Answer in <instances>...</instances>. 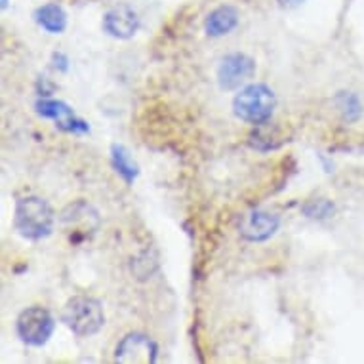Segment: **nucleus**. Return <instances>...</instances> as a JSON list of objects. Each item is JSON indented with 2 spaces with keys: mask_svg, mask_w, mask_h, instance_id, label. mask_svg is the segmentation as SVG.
I'll return each mask as SVG.
<instances>
[{
  "mask_svg": "<svg viewBox=\"0 0 364 364\" xmlns=\"http://www.w3.org/2000/svg\"><path fill=\"white\" fill-rule=\"evenodd\" d=\"M55 214L48 200L36 195H27L16 200L14 227L21 237L29 240H42L52 235Z\"/></svg>",
  "mask_w": 364,
  "mask_h": 364,
  "instance_id": "f257e3e1",
  "label": "nucleus"
},
{
  "mask_svg": "<svg viewBox=\"0 0 364 364\" xmlns=\"http://www.w3.org/2000/svg\"><path fill=\"white\" fill-rule=\"evenodd\" d=\"M277 107V96L265 84H248L233 100L235 117L252 126H263Z\"/></svg>",
  "mask_w": 364,
  "mask_h": 364,
  "instance_id": "f03ea898",
  "label": "nucleus"
},
{
  "mask_svg": "<svg viewBox=\"0 0 364 364\" xmlns=\"http://www.w3.org/2000/svg\"><path fill=\"white\" fill-rule=\"evenodd\" d=\"M61 323L78 338H90L105 324L103 305L90 296H73L61 311Z\"/></svg>",
  "mask_w": 364,
  "mask_h": 364,
  "instance_id": "7ed1b4c3",
  "label": "nucleus"
},
{
  "mask_svg": "<svg viewBox=\"0 0 364 364\" xmlns=\"http://www.w3.org/2000/svg\"><path fill=\"white\" fill-rule=\"evenodd\" d=\"M19 340L31 347L46 346L54 334L55 318L48 309L33 305L19 313L18 323H16Z\"/></svg>",
  "mask_w": 364,
  "mask_h": 364,
  "instance_id": "20e7f679",
  "label": "nucleus"
},
{
  "mask_svg": "<svg viewBox=\"0 0 364 364\" xmlns=\"http://www.w3.org/2000/svg\"><path fill=\"white\" fill-rule=\"evenodd\" d=\"M254 73H256V61L252 60L250 55L233 52V54H227L218 65V84L225 92L239 90L242 84L254 77Z\"/></svg>",
  "mask_w": 364,
  "mask_h": 364,
  "instance_id": "39448f33",
  "label": "nucleus"
},
{
  "mask_svg": "<svg viewBox=\"0 0 364 364\" xmlns=\"http://www.w3.org/2000/svg\"><path fill=\"white\" fill-rule=\"evenodd\" d=\"M36 113L41 114L42 119L54 120L55 126L60 128L61 132L65 134H75V136H80V134H88L90 124L84 119L77 117L75 111H73L65 102L61 100H48V97H42L35 103Z\"/></svg>",
  "mask_w": 364,
  "mask_h": 364,
  "instance_id": "423d86ee",
  "label": "nucleus"
},
{
  "mask_svg": "<svg viewBox=\"0 0 364 364\" xmlns=\"http://www.w3.org/2000/svg\"><path fill=\"white\" fill-rule=\"evenodd\" d=\"M159 346L155 340L141 332H130L119 341L114 349V363H156Z\"/></svg>",
  "mask_w": 364,
  "mask_h": 364,
  "instance_id": "0eeeda50",
  "label": "nucleus"
},
{
  "mask_svg": "<svg viewBox=\"0 0 364 364\" xmlns=\"http://www.w3.org/2000/svg\"><path fill=\"white\" fill-rule=\"evenodd\" d=\"M61 221L71 235L69 239H71L73 245H78V242L88 239V233H94L100 225L96 210L86 203L71 204L61 215Z\"/></svg>",
  "mask_w": 364,
  "mask_h": 364,
  "instance_id": "6e6552de",
  "label": "nucleus"
},
{
  "mask_svg": "<svg viewBox=\"0 0 364 364\" xmlns=\"http://www.w3.org/2000/svg\"><path fill=\"white\" fill-rule=\"evenodd\" d=\"M281 225L279 215L265 212V210H252L240 220L239 233L240 237L248 242H265Z\"/></svg>",
  "mask_w": 364,
  "mask_h": 364,
  "instance_id": "1a4fd4ad",
  "label": "nucleus"
},
{
  "mask_svg": "<svg viewBox=\"0 0 364 364\" xmlns=\"http://www.w3.org/2000/svg\"><path fill=\"white\" fill-rule=\"evenodd\" d=\"M139 16L128 4H119V6L111 8L105 16H103V31L113 38L119 41H128L139 31Z\"/></svg>",
  "mask_w": 364,
  "mask_h": 364,
  "instance_id": "9d476101",
  "label": "nucleus"
},
{
  "mask_svg": "<svg viewBox=\"0 0 364 364\" xmlns=\"http://www.w3.org/2000/svg\"><path fill=\"white\" fill-rule=\"evenodd\" d=\"M237 25H239V10L231 4H223L208 14L204 21V31L212 38H220L229 35Z\"/></svg>",
  "mask_w": 364,
  "mask_h": 364,
  "instance_id": "9b49d317",
  "label": "nucleus"
},
{
  "mask_svg": "<svg viewBox=\"0 0 364 364\" xmlns=\"http://www.w3.org/2000/svg\"><path fill=\"white\" fill-rule=\"evenodd\" d=\"M33 18H35L36 25L50 35H61L67 29V12L54 2L36 8Z\"/></svg>",
  "mask_w": 364,
  "mask_h": 364,
  "instance_id": "f8f14e48",
  "label": "nucleus"
},
{
  "mask_svg": "<svg viewBox=\"0 0 364 364\" xmlns=\"http://www.w3.org/2000/svg\"><path fill=\"white\" fill-rule=\"evenodd\" d=\"M111 164H113L114 172L119 173L120 178L124 179L126 186H132L139 176L138 162L134 161L130 151L126 149L122 144L111 145Z\"/></svg>",
  "mask_w": 364,
  "mask_h": 364,
  "instance_id": "ddd939ff",
  "label": "nucleus"
},
{
  "mask_svg": "<svg viewBox=\"0 0 364 364\" xmlns=\"http://www.w3.org/2000/svg\"><path fill=\"white\" fill-rule=\"evenodd\" d=\"M338 113L346 122H357L363 117V103L353 92H340L334 100Z\"/></svg>",
  "mask_w": 364,
  "mask_h": 364,
  "instance_id": "4468645a",
  "label": "nucleus"
},
{
  "mask_svg": "<svg viewBox=\"0 0 364 364\" xmlns=\"http://www.w3.org/2000/svg\"><path fill=\"white\" fill-rule=\"evenodd\" d=\"M301 212H304L305 218L309 220H328L336 214V204L328 198H313V200H307V203L301 206Z\"/></svg>",
  "mask_w": 364,
  "mask_h": 364,
  "instance_id": "2eb2a0df",
  "label": "nucleus"
},
{
  "mask_svg": "<svg viewBox=\"0 0 364 364\" xmlns=\"http://www.w3.org/2000/svg\"><path fill=\"white\" fill-rule=\"evenodd\" d=\"M250 145L257 151H271L279 147V144H275V139H273V134H267L263 128H257L256 132H252Z\"/></svg>",
  "mask_w": 364,
  "mask_h": 364,
  "instance_id": "dca6fc26",
  "label": "nucleus"
},
{
  "mask_svg": "<svg viewBox=\"0 0 364 364\" xmlns=\"http://www.w3.org/2000/svg\"><path fill=\"white\" fill-rule=\"evenodd\" d=\"M52 61H54V67L58 69V71H61V73L69 71V58H67L63 52H54V55H52Z\"/></svg>",
  "mask_w": 364,
  "mask_h": 364,
  "instance_id": "f3484780",
  "label": "nucleus"
},
{
  "mask_svg": "<svg viewBox=\"0 0 364 364\" xmlns=\"http://www.w3.org/2000/svg\"><path fill=\"white\" fill-rule=\"evenodd\" d=\"M279 2V6L287 8V10H292V8H298L304 4L305 0H277Z\"/></svg>",
  "mask_w": 364,
  "mask_h": 364,
  "instance_id": "a211bd4d",
  "label": "nucleus"
},
{
  "mask_svg": "<svg viewBox=\"0 0 364 364\" xmlns=\"http://www.w3.org/2000/svg\"><path fill=\"white\" fill-rule=\"evenodd\" d=\"M0 6H2V10H6V8H8V0H0Z\"/></svg>",
  "mask_w": 364,
  "mask_h": 364,
  "instance_id": "6ab92c4d",
  "label": "nucleus"
}]
</instances>
